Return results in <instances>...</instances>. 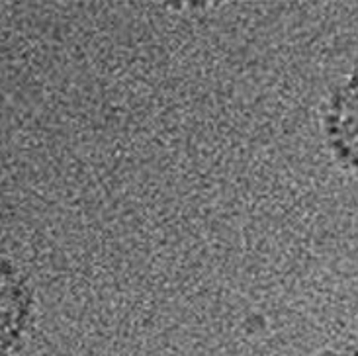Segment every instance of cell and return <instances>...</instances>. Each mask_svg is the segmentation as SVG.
I'll list each match as a JSON object with an SVG mask.
<instances>
[{
	"instance_id": "obj_1",
	"label": "cell",
	"mask_w": 358,
	"mask_h": 356,
	"mask_svg": "<svg viewBox=\"0 0 358 356\" xmlns=\"http://www.w3.org/2000/svg\"><path fill=\"white\" fill-rule=\"evenodd\" d=\"M323 134L335 159L358 174V71L333 88L323 112Z\"/></svg>"
},
{
	"instance_id": "obj_2",
	"label": "cell",
	"mask_w": 358,
	"mask_h": 356,
	"mask_svg": "<svg viewBox=\"0 0 358 356\" xmlns=\"http://www.w3.org/2000/svg\"><path fill=\"white\" fill-rule=\"evenodd\" d=\"M31 290L8 259L0 257V356H12L28 331Z\"/></svg>"
},
{
	"instance_id": "obj_3",
	"label": "cell",
	"mask_w": 358,
	"mask_h": 356,
	"mask_svg": "<svg viewBox=\"0 0 358 356\" xmlns=\"http://www.w3.org/2000/svg\"><path fill=\"white\" fill-rule=\"evenodd\" d=\"M320 356H358V348H339V350H327Z\"/></svg>"
}]
</instances>
